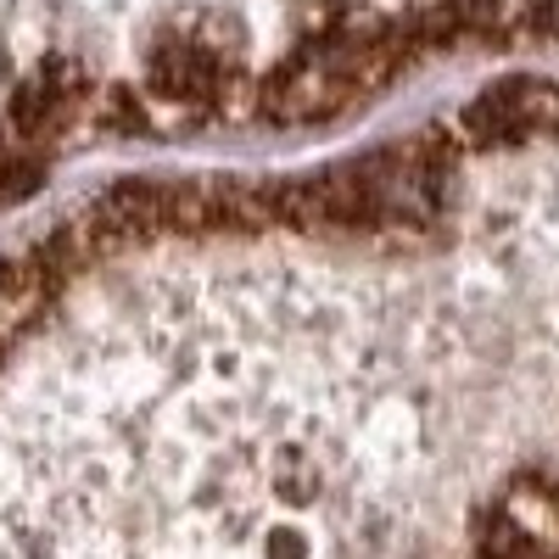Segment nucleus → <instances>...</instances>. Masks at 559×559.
Returning a JSON list of instances; mask_svg holds the SVG:
<instances>
[{"label":"nucleus","mask_w":559,"mask_h":559,"mask_svg":"<svg viewBox=\"0 0 559 559\" xmlns=\"http://www.w3.org/2000/svg\"><path fill=\"white\" fill-rule=\"evenodd\" d=\"M521 28H526L532 39H559V0H543V7H532V12L521 17Z\"/></svg>","instance_id":"obj_5"},{"label":"nucleus","mask_w":559,"mask_h":559,"mask_svg":"<svg viewBox=\"0 0 559 559\" xmlns=\"http://www.w3.org/2000/svg\"><path fill=\"white\" fill-rule=\"evenodd\" d=\"M554 129H559V84L543 79H503L453 118V134L464 146H515V140Z\"/></svg>","instance_id":"obj_1"},{"label":"nucleus","mask_w":559,"mask_h":559,"mask_svg":"<svg viewBox=\"0 0 559 559\" xmlns=\"http://www.w3.org/2000/svg\"><path fill=\"white\" fill-rule=\"evenodd\" d=\"M476 559H548L532 537H521L503 515H492L481 532H476Z\"/></svg>","instance_id":"obj_3"},{"label":"nucleus","mask_w":559,"mask_h":559,"mask_svg":"<svg viewBox=\"0 0 559 559\" xmlns=\"http://www.w3.org/2000/svg\"><path fill=\"white\" fill-rule=\"evenodd\" d=\"M57 263L45 258L39 247L34 252H17V258H0V347H7L23 324L45 308V297L57 292Z\"/></svg>","instance_id":"obj_2"},{"label":"nucleus","mask_w":559,"mask_h":559,"mask_svg":"<svg viewBox=\"0 0 559 559\" xmlns=\"http://www.w3.org/2000/svg\"><path fill=\"white\" fill-rule=\"evenodd\" d=\"M102 123H107V129H146V112H140V102H134L129 84H112V90H107Z\"/></svg>","instance_id":"obj_4"}]
</instances>
